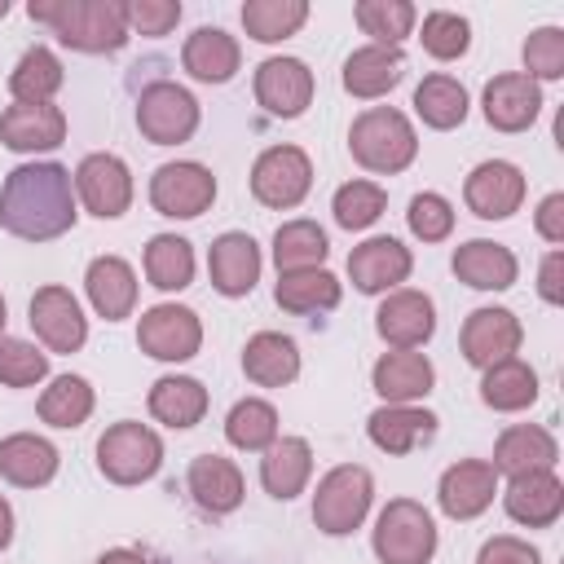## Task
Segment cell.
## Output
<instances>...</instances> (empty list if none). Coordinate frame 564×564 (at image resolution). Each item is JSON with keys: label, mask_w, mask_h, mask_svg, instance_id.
Listing matches in <instances>:
<instances>
[{"label": "cell", "mask_w": 564, "mask_h": 564, "mask_svg": "<svg viewBox=\"0 0 564 564\" xmlns=\"http://www.w3.org/2000/svg\"><path fill=\"white\" fill-rule=\"evenodd\" d=\"M75 176L62 163H22L0 185V229L22 242H48L75 229Z\"/></svg>", "instance_id": "cell-1"}, {"label": "cell", "mask_w": 564, "mask_h": 564, "mask_svg": "<svg viewBox=\"0 0 564 564\" xmlns=\"http://www.w3.org/2000/svg\"><path fill=\"white\" fill-rule=\"evenodd\" d=\"M26 13L75 53H115L132 35L123 0H31Z\"/></svg>", "instance_id": "cell-2"}, {"label": "cell", "mask_w": 564, "mask_h": 564, "mask_svg": "<svg viewBox=\"0 0 564 564\" xmlns=\"http://www.w3.org/2000/svg\"><path fill=\"white\" fill-rule=\"evenodd\" d=\"M348 150L352 159L366 167V172H379V176H392V172H405L419 154V137H414V123L392 110V106H370L352 119L348 128Z\"/></svg>", "instance_id": "cell-3"}, {"label": "cell", "mask_w": 564, "mask_h": 564, "mask_svg": "<svg viewBox=\"0 0 564 564\" xmlns=\"http://www.w3.org/2000/svg\"><path fill=\"white\" fill-rule=\"evenodd\" d=\"M379 564H427L436 555V520L414 498H392L370 533Z\"/></svg>", "instance_id": "cell-4"}, {"label": "cell", "mask_w": 564, "mask_h": 564, "mask_svg": "<svg viewBox=\"0 0 564 564\" xmlns=\"http://www.w3.org/2000/svg\"><path fill=\"white\" fill-rule=\"evenodd\" d=\"M375 498V476L361 463H339L317 480L313 494V524L326 538H348L352 529H361L366 511Z\"/></svg>", "instance_id": "cell-5"}, {"label": "cell", "mask_w": 564, "mask_h": 564, "mask_svg": "<svg viewBox=\"0 0 564 564\" xmlns=\"http://www.w3.org/2000/svg\"><path fill=\"white\" fill-rule=\"evenodd\" d=\"M97 467L110 485H145L163 467V441L154 427L119 419L97 436Z\"/></svg>", "instance_id": "cell-6"}, {"label": "cell", "mask_w": 564, "mask_h": 564, "mask_svg": "<svg viewBox=\"0 0 564 564\" xmlns=\"http://www.w3.org/2000/svg\"><path fill=\"white\" fill-rule=\"evenodd\" d=\"M137 128L154 145H181L198 132V101L172 79H154L137 97Z\"/></svg>", "instance_id": "cell-7"}, {"label": "cell", "mask_w": 564, "mask_h": 564, "mask_svg": "<svg viewBox=\"0 0 564 564\" xmlns=\"http://www.w3.org/2000/svg\"><path fill=\"white\" fill-rule=\"evenodd\" d=\"M313 189V163L300 145H269L256 163H251V194L256 203L286 212L300 207Z\"/></svg>", "instance_id": "cell-8"}, {"label": "cell", "mask_w": 564, "mask_h": 564, "mask_svg": "<svg viewBox=\"0 0 564 564\" xmlns=\"http://www.w3.org/2000/svg\"><path fill=\"white\" fill-rule=\"evenodd\" d=\"M212 203H216V176H212V167H203L194 159H176V163L154 167V176H150V207L159 216L194 220Z\"/></svg>", "instance_id": "cell-9"}, {"label": "cell", "mask_w": 564, "mask_h": 564, "mask_svg": "<svg viewBox=\"0 0 564 564\" xmlns=\"http://www.w3.org/2000/svg\"><path fill=\"white\" fill-rule=\"evenodd\" d=\"M137 344L154 361H189L203 348V322L185 304H154L137 322Z\"/></svg>", "instance_id": "cell-10"}, {"label": "cell", "mask_w": 564, "mask_h": 564, "mask_svg": "<svg viewBox=\"0 0 564 564\" xmlns=\"http://www.w3.org/2000/svg\"><path fill=\"white\" fill-rule=\"evenodd\" d=\"M75 198L97 216V220H115L132 207V172L119 154H84L75 167Z\"/></svg>", "instance_id": "cell-11"}, {"label": "cell", "mask_w": 564, "mask_h": 564, "mask_svg": "<svg viewBox=\"0 0 564 564\" xmlns=\"http://www.w3.org/2000/svg\"><path fill=\"white\" fill-rule=\"evenodd\" d=\"M31 330L48 352H79L88 339V317L66 286H40L31 295Z\"/></svg>", "instance_id": "cell-12"}, {"label": "cell", "mask_w": 564, "mask_h": 564, "mask_svg": "<svg viewBox=\"0 0 564 564\" xmlns=\"http://www.w3.org/2000/svg\"><path fill=\"white\" fill-rule=\"evenodd\" d=\"M463 198L480 220H507L524 203V172L507 159H485L467 172Z\"/></svg>", "instance_id": "cell-13"}, {"label": "cell", "mask_w": 564, "mask_h": 564, "mask_svg": "<svg viewBox=\"0 0 564 564\" xmlns=\"http://www.w3.org/2000/svg\"><path fill=\"white\" fill-rule=\"evenodd\" d=\"M375 330L392 348H423L432 339V330H436V304H432V295H423L414 286L388 291L383 304L375 308Z\"/></svg>", "instance_id": "cell-14"}, {"label": "cell", "mask_w": 564, "mask_h": 564, "mask_svg": "<svg viewBox=\"0 0 564 564\" xmlns=\"http://www.w3.org/2000/svg\"><path fill=\"white\" fill-rule=\"evenodd\" d=\"M414 269V256L410 247H401L397 238H366L348 251V278L361 295H388L397 291Z\"/></svg>", "instance_id": "cell-15"}, {"label": "cell", "mask_w": 564, "mask_h": 564, "mask_svg": "<svg viewBox=\"0 0 564 564\" xmlns=\"http://www.w3.org/2000/svg\"><path fill=\"white\" fill-rule=\"evenodd\" d=\"M520 339H524V326H520V317L511 308H471L467 322H463V335H458L463 357L471 366H480V370L516 357Z\"/></svg>", "instance_id": "cell-16"}, {"label": "cell", "mask_w": 564, "mask_h": 564, "mask_svg": "<svg viewBox=\"0 0 564 564\" xmlns=\"http://www.w3.org/2000/svg\"><path fill=\"white\" fill-rule=\"evenodd\" d=\"M256 101L273 119H295L313 101V70L300 57H264L256 66Z\"/></svg>", "instance_id": "cell-17"}, {"label": "cell", "mask_w": 564, "mask_h": 564, "mask_svg": "<svg viewBox=\"0 0 564 564\" xmlns=\"http://www.w3.org/2000/svg\"><path fill=\"white\" fill-rule=\"evenodd\" d=\"M498 494V471L489 467V458H458L454 467L441 471L436 485V502L449 520H476L480 511H489Z\"/></svg>", "instance_id": "cell-18"}, {"label": "cell", "mask_w": 564, "mask_h": 564, "mask_svg": "<svg viewBox=\"0 0 564 564\" xmlns=\"http://www.w3.org/2000/svg\"><path fill=\"white\" fill-rule=\"evenodd\" d=\"M480 110H485L489 128H498V132H524V128L542 115V88H538L524 70L494 75V79L485 84Z\"/></svg>", "instance_id": "cell-19"}, {"label": "cell", "mask_w": 564, "mask_h": 564, "mask_svg": "<svg viewBox=\"0 0 564 564\" xmlns=\"http://www.w3.org/2000/svg\"><path fill=\"white\" fill-rule=\"evenodd\" d=\"M207 278L220 295L238 300V295H251V286L260 282V247L251 234L242 229H229L220 234L212 247H207Z\"/></svg>", "instance_id": "cell-20"}, {"label": "cell", "mask_w": 564, "mask_h": 564, "mask_svg": "<svg viewBox=\"0 0 564 564\" xmlns=\"http://www.w3.org/2000/svg\"><path fill=\"white\" fill-rule=\"evenodd\" d=\"M555 463H560V445L542 423H511L494 441V458H489V467L507 480L524 471H555Z\"/></svg>", "instance_id": "cell-21"}, {"label": "cell", "mask_w": 564, "mask_h": 564, "mask_svg": "<svg viewBox=\"0 0 564 564\" xmlns=\"http://www.w3.org/2000/svg\"><path fill=\"white\" fill-rule=\"evenodd\" d=\"M502 507L524 529H551L564 511V480L555 471H524L507 480Z\"/></svg>", "instance_id": "cell-22"}, {"label": "cell", "mask_w": 564, "mask_h": 564, "mask_svg": "<svg viewBox=\"0 0 564 564\" xmlns=\"http://www.w3.org/2000/svg\"><path fill=\"white\" fill-rule=\"evenodd\" d=\"M0 141L18 154H40V150H57L66 141V115L62 106L53 101H40V106H26V101H13L4 115H0Z\"/></svg>", "instance_id": "cell-23"}, {"label": "cell", "mask_w": 564, "mask_h": 564, "mask_svg": "<svg viewBox=\"0 0 564 564\" xmlns=\"http://www.w3.org/2000/svg\"><path fill=\"white\" fill-rule=\"evenodd\" d=\"M370 383H375V392L383 397V405H414V401H423V397L432 392L436 370H432V361H427L423 352H414V348H392V352H383V357L375 361Z\"/></svg>", "instance_id": "cell-24"}, {"label": "cell", "mask_w": 564, "mask_h": 564, "mask_svg": "<svg viewBox=\"0 0 564 564\" xmlns=\"http://www.w3.org/2000/svg\"><path fill=\"white\" fill-rule=\"evenodd\" d=\"M185 489H189V498H194L207 516H229V511H238V502H242V494H247L238 463L225 458V454H198V458L189 463V471H185Z\"/></svg>", "instance_id": "cell-25"}, {"label": "cell", "mask_w": 564, "mask_h": 564, "mask_svg": "<svg viewBox=\"0 0 564 564\" xmlns=\"http://www.w3.org/2000/svg\"><path fill=\"white\" fill-rule=\"evenodd\" d=\"M454 278L467 282L471 291H507L520 278V260L511 247L489 242V238H471L463 247H454Z\"/></svg>", "instance_id": "cell-26"}, {"label": "cell", "mask_w": 564, "mask_h": 564, "mask_svg": "<svg viewBox=\"0 0 564 564\" xmlns=\"http://www.w3.org/2000/svg\"><path fill=\"white\" fill-rule=\"evenodd\" d=\"M436 423L441 419L423 405H379L366 419V436L383 454H414L419 445H427L436 436Z\"/></svg>", "instance_id": "cell-27"}, {"label": "cell", "mask_w": 564, "mask_h": 564, "mask_svg": "<svg viewBox=\"0 0 564 564\" xmlns=\"http://www.w3.org/2000/svg\"><path fill=\"white\" fill-rule=\"evenodd\" d=\"M84 291H88V304L97 308V317H106V322H123L137 308V273L123 256L88 260Z\"/></svg>", "instance_id": "cell-28"}, {"label": "cell", "mask_w": 564, "mask_h": 564, "mask_svg": "<svg viewBox=\"0 0 564 564\" xmlns=\"http://www.w3.org/2000/svg\"><path fill=\"white\" fill-rule=\"evenodd\" d=\"M57 445L35 432H13L0 441V476L18 489H40L57 476Z\"/></svg>", "instance_id": "cell-29"}, {"label": "cell", "mask_w": 564, "mask_h": 564, "mask_svg": "<svg viewBox=\"0 0 564 564\" xmlns=\"http://www.w3.org/2000/svg\"><path fill=\"white\" fill-rule=\"evenodd\" d=\"M308 476H313V445L304 436H278L260 458V485L278 502H291L295 494H304Z\"/></svg>", "instance_id": "cell-30"}, {"label": "cell", "mask_w": 564, "mask_h": 564, "mask_svg": "<svg viewBox=\"0 0 564 564\" xmlns=\"http://www.w3.org/2000/svg\"><path fill=\"white\" fill-rule=\"evenodd\" d=\"M238 62H242V48L229 31L220 26H198L185 48H181V66L198 79V84H229L238 75Z\"/></svg>", "instance_id": "cell-31"}, {"label": "cell", "mask_w": 564, "mask_h": 564, "mask_svg": "<svg viewBox=\"0 0 564 564\" xmlns=\"http://www.w3.org/2000/svg\"><path fill=\"white\" fill-rule=\"evenodd\" d=\"M242 375L260 388H286L300 375V348L282 330H260L242 348Z\"/></svg>", "instance_id": "cell-32"}, {"label": "cell", "mask_w": 564, "mask_h": 564, "mask_svg": "<svg viewBox=\"0 0 564 564\" xmlns=\"http://www.w3.org/2000/svg\"><path fill=\"white\" fill-rule=\"evenodd\" d=\"M401 75H405L401 48L366 44V48H352V53L344 57V88H348L352 97H361V101L392 93V88L401 84Z\"/></svg>", "instance_id": "cell-33"}, {"label": "cell", "mask_w": 564, "mask_h": 564, "mask_svg": "<svg viewBox=\"0 0 564 564\" xmlns=\"http://www.w3.org/2000/svg\"><path fill=\"white\" fill-rule=\"evenodd\" d=\"M150 414L163 427H176V432L194 427L207 414V388L198 379H189V375H163L150 388Z\"/></svg>", "instance_id": "cell-34"}, {"label": "cell", "mask_w": 564, "mask_h": 564, "mask_svg": "<svg viewBox=\"0 0 564 564\" xmlns=\"http://www.w3.org/2000/svg\"><path fill=\"white\" fill-rule=\"evenodd\" d=\"M480 401L489 410H502V414L533 405L538 401V375H533V366L520 361V357H507V361L489 366L480 375Z\"/></svg>", "instance_id": "cell-35"}, {"label": "cell", "mask_w": 564, "mask_h": 564, "mask_svg": "<svg viewBox=\"0 0 564 564\" xmlns=\"http://www.w3.org/2000/svg\"><path fill=\"white\" fill-rule=\"evenodd\" d=\"M414 115H419L427 128L449 132V128H458V123L467 119V88H463L454 75H445V70L423 75V84L414 88Z\"/></svg>", "instance_id": "cell-36"}, {"label": "cell", "mask_w": 564, "mask_h": 564, "mask_svg": "<svg viewBox=\"0 0 564 564\" xmlns=\"http://www.w3.org/2000/svg\"><path fill=\"white\" fill-rule=\"evenodd\" d=\"M330 242L326 229L317 220H286L273 234V264L278 273H304V269H322Z\"/></svg>", "instance_id": "cell-37"}, {"label": "cell", "mask_w": 564, "mask_h": 564, "mask_svg": "<svg viewBox=\"0 0 564 564\" xmlns=\"http://www.w3.org/2000/svg\"><path fill=\"white\" fill-rule=\"evenodd\" d=\"M62 62L53 57V48H44V44H31L22 57H18V66L9 70V93H13V101H26V106H40V101H53V93L62 88Z\"/></svg>", "instance_id": "cell-38"}, {"label": "cell", "mask_w": 564, "mask_h": 564, "mask_svg": "<svg viewBox=\"0 0 564 564\" xmlns=\"http://www.w3.org/2000/svg\"><path fill=\"white\" fill-rule=\"evenodd\" d=\"M145 278L159 291H185L194 282V247L181 234H154L145 242Z\"/></svg>", "instance_id": "cell-39"}, {"label": "cell", "mask_w": 564, "mask_h": 564, "mask_svg": "<svg viewBox=\"0 0 564 564\" xmlns=\"http://www.w3.org/2000/svg\"><path fill=\"white\" fill-rule=\"evenodd\" d=\"M278 308L286 313H326L339 304V282L326 269H304V273H278L273 286Z\"/></svg>", "instance_id": "cell-40"}, {"label": "cell", "mask_w": 564, "mask_h": 564, "mask_svg": "<svg viewBox=\"0 0 564 564\" xmlns=\"http://www.w3.org/2000/svg\"><path fill=\"white\" fill-rule=\"evenodd\" d=\"M225 441L234 449L247 454H264L278 441V410L264 397H242L229 414H225Z\"/></svg>", "instance_id": "cell-41"}, {"label": "cell", "mask_w": 564, "mask_h": 564, "mask_svg": "<svg viewBox=\"0 0 564 564\" xmlns=\"http://www.w3.org/2000/svg\"><path fill=\"white\" fill-rule=\"evenodd\" d=\"M304 22H308V4L304 0H247L242 4V31L251 40H260V44L291 40Z\"/></svg>", "instance_id": "cell-42"}, {"label": "cell", "mask_w": 564, "mask_h": 564, "mask_svg": "<svg viewBox=\"0 0 564 564\" xmlns=\"http://www.w3.org/2000/svg\"><path fill=\"white\" fill-rule=\"evenodd\" d=\"M93 388H88V379L84 375H57L44 392H40V401H35V410H40V419L48 423V427H79L88 414H93Z\"/></svg>", "instance_id": "cell-43"}, {"label": "cell", "mask_w": 564, "mask_h": 564, "mask_svg": "<svg viewBox=\"0 0 564 564\" xmlns=\"http://www.w3.org/2000/svg\"><path fill=\"white\" fill-rule=\"evenodd\" d=\"M357 26L379 44V48H401V40L414 31L419 9L410 0H361L352 9Z\"/></svg>", "instance_id": "cell-44"}, {"label": "cell", "mask_w": 564, "mask_h": 564, "mask_svg": "<svg viewBox=\"0 0 564 564\" xmlns=\"http://www.w3.org/2000/svg\"><path fill=\"white\" fill-rule=\"evenodd\" d=\"M383 207H388V194H383V185H375V181H348V185H339L335 189V198H330V212H335V225L339 229H370L379 216H383Z\"/></svg>", "instance_id": "cell-45"}, {"label": "cell", "mask_w": 564, "mask_h": 564, "mask_svg": "<svg viewBox=\"0 0 564 564\" xmlns=\"http://www.w3.org/2000/svg\"><path fill=\"white\" fill-rule=\"evenodd\" d=\"M423 48L436 57V62H454L471 48V22L463 13H449V9H432L423 18V31H419Z\"/></svg>", "instance_id": "cell-46"}, {"label": "cell", "mask_w": 564, "mask_h": 564, "mask_svg": "<svg viewBox=\"0 0 564 564\" xmlns=\"http://www.w3.org/2000/svg\"><path fill=\"white\" fill-rule=\"evenodd\" d=\"M48 379V352H40L31 339L0 335V383L4 388H35Z\"/></svg>", "instance_id": "cell-47"}, {"label": "cell", "mask_w": 564, "mask_h": 564, "mask_svg": "<svg viewBox=\"0 0 564 564\" xmlns=\"http://www.w3.org/2000/svg\"><path fill=\"white\" fill-rule=\"evenodd\" d=\"M405 220H410V234H414L419 242H445V238L454 234V207H449V198H441V194H432V189L410 198Z\"/></svg>", "instance_id": "cell-48"}, {"label": "cell", "mask_w": 564, "mask_h": 564, "mask_svg": "<svg viewBox=\"0 0 564 564\" xmlns=\"http://www.w3.org/2000/svg\"><path fill=\"white\" fill-rule=\"evenodd\" d=\"M524 75L538 79H560L564 75V31L560 26H538L524 40Z\"/></svg>", "instance_id": "cell-49"}, {"label": "cell", "mask_w": 564, "mask_h": 564, "mask_svg": "<svg viewBox=\"0 0 564 564\" xmlns=\"http://www.w3.org/2000/svg\"><path fill=\"white\" fill-rule=\"evenodd\" d=\"M123 13H128V31L137 35H167L181 22L176 0H123Z\"/></svg>", "instance_id": "cell-50"}, {"label": "cell", "mask_w": 564, "mask_h": 564, "mask_svg": "<svg viewBox=\"0 0 564 564\" xmlns=\"http://www.w3.org/2000/svg\"><path fill=\"white\" fill-rule=\"evenodd\" d=\"M476 564H542V555H538L533 542L511 538V533H498V538H489L476 551Z\"/></svg>", "instance_id": "cell-51"}, {"label": "cell", "mask_w": 564, "mask_h": 564, "mask_svg": "<svg viewBox=\"0 0 564 564\" xmlns=\"http://www.w3.org/2000/svg\"><path fill=\"white\" fill-rule=\"evenodd\" d=\"M538 295L546 304H564V251L560 247H551L542 269H538Z\"/></svg>", "instance_id": "cell-52"}, {"label": "cell", "mask_w": 564, "mask_h": 564, "mask_svg": "<svg viewBox=\"0 0 564 564\" xmlns=\"http://www.w3.org/2000/svg\"><path fill=\"white\" fill-rule=\"evenodd\" d=\"M533 225H538V234L546 238V242H564V194H546L542 203H538V212H533Z\"/></svg>", "instance_id": "cell-53"}, {"label": "cell", "mask_w": 564, "mask_h": 564, "mask_svg": "<svg viewBox=\"0 0 564 564\" xmlns=\"http://www.w3.org/2000/svg\"><path fill=\"white\" fill-rule=\"evenodd\" d=\"M97 564H150V555H145V551H137V546H110Z\"/></svg>", "instance_id": "cell-54"}, {"label": "cell", "mask_w": 564, "mask_h": 564, "mask_svg": "<svg viewBox=\"0 0 564 564\" xmlns=\"http://www.w3.org/2000/svg\"><path fill=\"white\" fill-rule=\"evenodd\" d=\"M13 542V507H9V498L0 494V551Z\"/></svg>", "instance_id": "cell-55"}, {"label": "cell", "mask_w": 564, "mask_h": 564, "mask_svg": "<svg viewBox=\"0 0 564 564\" xmlns=\"http://www.w3.org/2000/svg\"><path fill=\"white\" fill-rule=\"evenodd\" d=\"M0 335H4V295H0Z\"/></svg>", "instance_id": "cell-56"}, {"label": "cell", "mask_w": 564, "mask_h": 564, "mask_svg": "<svg viewBox=\"0 0 564 564\" xmlns=\"http://www.w3.org/2000/svg\"><path fill=\"white\" fill-rule=\"evenodd\" d=\"M4 13H9V0H0V18H4Z\"/></svg>", "instance_id": "cell-57"}]
</instances>
